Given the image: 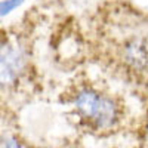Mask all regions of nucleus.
Wrapping results in <instances>:
<instances>
[{"label": "nucleus", "mask_w": 148, "mask_h": 148, "mask_svg": "<svg viewBox=\"0 0 148 148\" xmlns=\"http://www.w3.org/2000/svg\"><path fill=\"white\" fill-rule=\"evenodd\" d=\"M88 58L113 79L148 92V12L129 0H104L86 18Z\"/></svg>", "instance_id": "nucleus-1"}, {"label": "nucleus", "mask_w": 148, "mask_h": 148, "mask_svg": "<svg viewBox=\"0 0 148 148\" xmlns=\"http://www.w3.org/2000/svg\"><path fill=\"white\" fill-rule=\"evenodd\" d=\"M136 138H138V142L141 144V148H148V107L138 125Z\"/></svg>", "instance_id": "nucleus-4"}, {"label": "nucleus", "mask_w": 148, "mask_h": 148, "mask_svg": "<svg viewBox=\"0 0 148 148\" xmlns=\"http://www.w3.org/2000/svg\"><path fill=\"white\" fill-rule=\"evenodd\" d=\"M24 0H2L0 2V16H5L10 14L15 8H18Z\"/></svg>", "instance_id": "nucleus-5"}, {"label": "nucleus", "mask_w": 148, "mask_h": 148, "mask_svg": "<svg viewBox=\"0 0 148 148\" xmlns=\"http://www.w3.org/2000/svg\"><path fill=\"white\" fill-rule=\"evenodd\" d=\"M0 148H21V144L10 135H2L0 136Z\"/></svg>", "instance_id": "nucleus-6"}, {"label": "nucleus", "mask_w": 148, "mask_h": 148, "mask_svg": "<svg viewBox=\"0 0 148 148\" xmlns=\"http://www.w3.org/2000/svg\"><path fill=\"white\" fill-rule=\"evenodd\" d=\"M28 62V52L21 43L0 45V86L15 83Z\"/></svg>", "instance_id": "nucleus-3"}, {"label": "nucleus", "mask_w": 148, "mask_h": 148, "mask_svg": "<svg viewBox=\"0 0 148 148\" xmlns=\"http://www.w3.org/2000/svg\"><path fill=\"white\" fill-rule=\"evenodd\" d=\"M62 102L76 127L98 138L121 132L130 119L125 96L86 73H79L68 82Z\"/></svg>", "instance_id": "nucleus-2"}]
</instances>
